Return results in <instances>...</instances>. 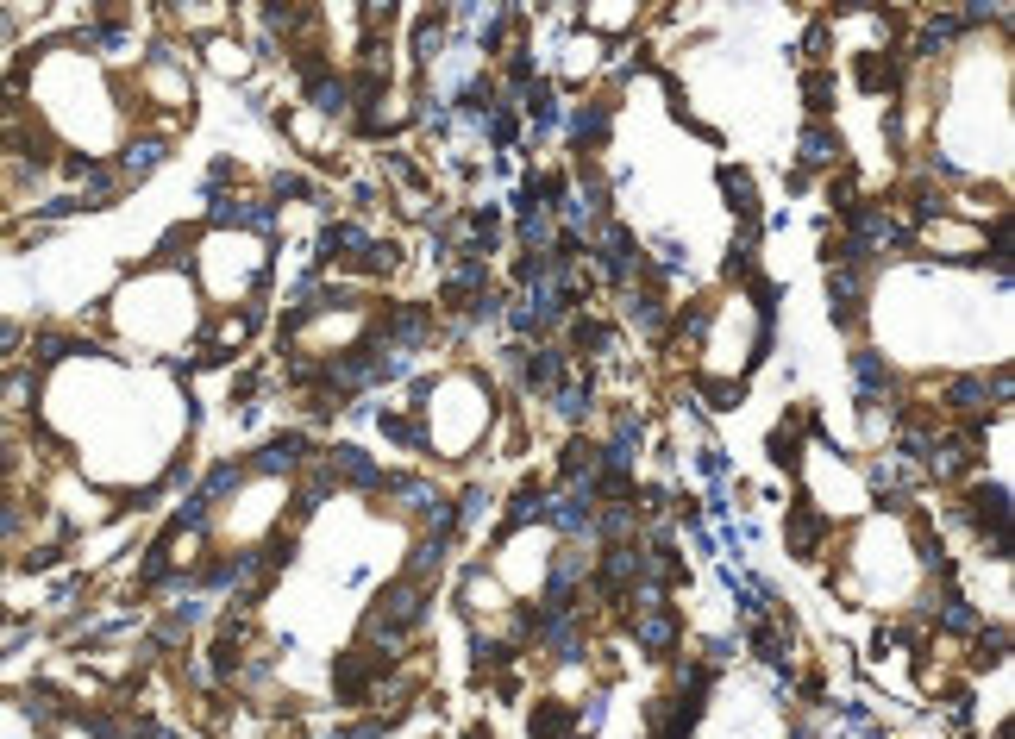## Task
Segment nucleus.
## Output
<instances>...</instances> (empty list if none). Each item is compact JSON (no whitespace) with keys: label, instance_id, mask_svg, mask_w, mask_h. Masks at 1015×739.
I'll return each mask as SVG.
<instances>
[{"label":"nucleus","instance_id":"1","mask_svg":"<svg viewBox=\"0 0 1015 739\" xmlns=\"http://www.w3.org/2000/svg\"><path fill=\"white\" fill-rule=\"evenodd\" d=\"M420 614H427V589L401 577V583H389L383 595H376V608L364 621V639H370V646H376V639H383V646H401V633H414Z\"/></svg>","mask_w":1015,"mask_h":739},{"label":"nucleus","instance_id":"2","mask_svg":"<svg viewBox=\"0 0 1015 739\" xmlns=\"http://www.w3.org/2000/svg\"><path fill=\"white\" fill-rule=\"evenodd\" d=\"M596 508H602L596 483H564L558 495H546V520L558 533H596Z\"/></svg>","mask_w":1015,"mask_h":739},{"label":"nucleus","instance_id":"3","mask_svg":"<svg viewBox=\"0 0 1015 739\" xmlns=\"http://www.w3.org/2000/svg\"><path fill=\"white\" fill-rule=\"evenodd\" d=\"M596 257H602V276H608V282H633V276L646 270V257H640V245H633L627 226H608V232L596 238Z\"/></svg>","mask_w":1015,"mask_h":739},{"label":"nucleus","instance_id":"4","mask_svg":"<svg viewBox=\"0 0 1015 739\" xmlns=\"http://www.w3.org/2000/svg\"><path fill=\"white\" fill-rule=\"evenodd\" d=\"M326 470H333V483H351V489H383L389 483L383 464H376L370 451H358V445H333L326 451Z\"/></svg>","mask_w":1015,"mask_h":739},{"label":"nucleus","instance_id":"5","mask_svg":"<svg viewBox=\"0 0 1015 739\" xmlns=\"http://www.w3.org/2000/svg\"><path fill=\"white\" fill-rule=\"evenodd\" d=\"M521 383L533 395H552L558 383H571V357H564L558 345H533V357L521 364Z\"/></svg>","mask_w":1015,"mask_h":739},{"label":"nucleus","instance_id":"6","mask_svg":"<svg viewBox=\"0 0 1015 739\" xmlns=\"http://www.w3.org/2000/svg\"><path fill=\"white\" fill-rule=\"evenodd\" d=\"M633 646H640V652H671L677 646V614L671 608H640V614H633Z\"/></svg>","mask_w":1015,"mask_h":739},{"label":"nucleus","instance_id":"7","mask_svg":"<svg viewBox=\"0 0 1015 739\" xmlns=\"http://www.w3.org/2000/svg\"><path fill=\"white\" fill-rule=\"evenodd\" d=\"M301 451H308V439H301V433H282V439H270L264 451H257V458H251L245 470H251V476H276V470L289 476V470L301 464Z\"/></svg>","mask_w":1015,"mask_h":739},{"label":"nucleus","instance_id":"8","mask_svg":"<svg viewBox=\"0 0 1015 739\" xmlns=\"http://www.w3.org/2000/svg\"><path fill=\"white\" fill-rule=\"evenodd\" d=\"M163 157H170V138H132V145L120 151V182H126V176H132V182L151 176Z\"/></svg>","mask_w":1015,"mask_h":739},{"label":"nucleus","instance_id":"9","mask_svg":"<svg viewBox=\"0 0 1015 739\" xmlns=\"http://www.w3.org/2000/svg\"><path fill=\"white\" fill-rule=\"evenodd\" d=\"M984 401H990L984 376H953V383H947V408H953L959 420H984V414H990Z\"/></svg>","mask_w":1015,"mask_h":739},{"label":"nucleus","instance_id":"10","mask_svg":"<svg viewBox=\"0 0 1015 739\" xmlns=\"http://www.w3.org/2000/svg\"><path fill=\"white\" fill-rule=\"evenodd\" d=\"M796 151H802V170H834V163L846 157V151H840V138H834L828 126H809Z\"/></svg>","mask_w":1015,"mask_h":739},{"label":"nucleus","instance_id":"11","mask_svg":"<svg viewBox=\"0 0 1015 739\" xmlns=\"http://www.w3.org/2000/svg\"><path fill=\"white\" fill-rule=\"evenodd\" d=\"M564 483H596L602 476V445H589V439H571L564 445Z\"/></svg>","mask_w":1015,"mask_h":739},{"label":"nucleus","instance_id":"12","mask_svg":"<svg viewBox=\"0 0 1015 739\" xmlns=\"http://www.w3.org/2000/svg\"><path fill=\"white\" fill-rule=\"evenodd\" d=\"M571 138H577V151H596L602 138H608V107H602V101H583V107L571 113Z\"/></svg>","mask_w":1015,"mask_h":739},{"label":"nucleus","instance_id":"13","mask_svg":"<svg viewBox=\"0 0 1015 739\" xmlns=\"http://www.w3.org/2000/svg\"><path fill=\"white\" fill-rule=\"evenodd\" d=\"M445 552H452V539H445V533H433V539H420V545H414V558H408V583H420V589H427V577H439V564H445Z\"/></svg>","mask_w":1015,"mask_h":739},{"label":"nucleus","instance_id":"14","mask_svg":"<svg viewBox=\"0 0 1015 739\" xmlns=\"http://www.w3.org/2000/svg\"><path fill=\"white\" fill-rule=\"evenodd\" d=\"M853 376H859V389H865L871 401H878V395H890V383H896V376H890V364H884L878 351H853Z\"/></svg>","mask_w":1015,"mask_h":739},{"label":"nucleus","instance_id":"15","mask_svg":"<svg viewBox=\"0 0 1015 739\" xmlns=\"http://www.w3.org/2000/svg\"><path fill=\"white\" fill-rule=\"evenodd\" d=\"M940 627H947V633H978L984 621H978V608L965 602L959 589H947V595H940Z\"/></svg>","mask_w":1015,"mask_h":739},{"label":"nucleus","instance_id":"16","mask_svg":"<svg viewBox=\"0 0 1015 739\" xmlns=\"http://www.w3.org/2000/svg\"><path fill=\"white\" fill-rule=\"evenodd\" d=\"M577 727V708H564V702H539V714H533V739H564Z\"/></svg>","mask_w":1015,"mask_h":739},{"label":"nucleus","instance_id":"17","mask_svg":"<svg viewBox=\"0 0 1015 739\" xmlns=\"http://www.w3.org/2000/svg\"><path fill=\"white\" fill-rule=\"evenodd\" d=\"M627 320L640 326V332H665V301H658L652 289H640V295H627Z\"/></svg>","mask_w":1015,"mask_h":739},{"label":"nucleus","instance_id":"18","mask_svg":"<svg viewBox=\"0 0 1015 739\" xmlns=\"http://www.w3.org/2000/svg\"><path fill=\"white\" fill-rule=\"evenodd\" d=\"M439 44H445V13H427V19L414 26V63H433Z\"/></svg>","mask_w":1015,"mask_h":739},{"label":"nucleus","instance_id":"19","mask_svg":"<svg viewBox=\"0 0 1015 739\" xmlns=\"http://www.w3.org/2000/svg\"><path fill=\"white\" fill-rule=\"evenodd\" d=\"M527 520H546V489H514V502H508V527H527Z\"/></svg>","mask_w":1015,"mask_h":739},{"label":"nucleus","instance_id":"20","mask_svg":"<svg viewBox=\"0 0 1015 739\" xmlns=\"http://www.w3.org/2000/svg\"><path fill=\"white\" fill-rule=\"evenodd\" d=\"M815 539H821V514H815L809 502H802V508L790 514V545H796L802 558H809V552H815Z\"/></svg>","mask_w":1015,"mask_h":739},{"label":"nucleus","instance_id":"21","mask_svg":"<svg viewBox=\"0 0 1015 739\" xmlns=\"http://www.w3.org/2000/svg\"><path fill=\"white\" fill-rule=\"evenodd\" d=\"M333 683H339V696H364V683H370L364 652H345V658H339V671H333Z\"/></svg>","mask_w":1015,"mask_h":739},{"label":"nucleus","instance_id":"22","mask_svg":"<svg viewBox=\"0 0 1015 739\" xmlns=\"http://www.w3.org/2000/svg\"><path fill=\"white\" fill-rule=\"evenodd\" d=\"M552 401H558V414H564V420H583L589 408H596L589 383H558V389H552Z\"/></svg>","mask_w":1015,"mask_h":739},{"label":"nucleus","instance_id":"23","mask_svg":"<svg viewBox=\"0 0 1015 739\" xmlns=\"http://www.w3.org/2000/svg\"><path fill=\"white\" fill-rule=\"evenodd\" d=\"M721 188H727V201H734V213L752 226V213H759V201H752V182H746V170H721Z\"/></svg>","mask_w":1015,"mask_h":739},{"label":"nucleus","instance_id":"24","mask_svg":"<svg viewBox=\"0 0 1015 739\" xmlns=\"http://www.w3.org/2000/svg\"><path fill=\"white\" fill-rule=\"evenodd\" d=\"M383 433H389L395 445H414V451L427 445V426H420L414 414H383Z\"/></svg>","mask_w":1015,"mask_h":739},{"label":"nucleus","instance_id":"25","mask_svg":"<svg viewBox=\"0 0 1015 739\" xmlns=\"http://www.w3.org/2000/svg\"><path fill=\"white\" fill-rule=\"evenodd\" d=\"M859 88H896V63L890 57H859Z\"/></svg>","mask_w":1015,"mask_h":739},{"label":"nucleus","instance_id":"26","mask_svg":"<svg viewBox=\"0 0 1015 739\" xmlns=\"http://www.w3.org/2000/svg\"><path fill=\"white\" fill-rule=\"evenodd\" d=\"M245 476H251L245 464H220L214 476H207V489H201V502H220V495H232V489H239V483H245Z\"/></svg>","mask_w":1015,"mask_h":739},{"label":"nucleus","instance_id":"27","mask_svg":"<svg viewBox=\"0 0 1015 739\" xmlns=\"http://www.w3.org/2000/svg\"><path fill=\"white\" fill-rule=\"evenodd\" d=\"M207 57H214L220 76H245V51H239L232 38H214V44H207Z\"/></svg>","mask_w":1015,"mask_h":739},{"label":"nucleus","instance_id":"28","mask_svg":"<svg viewBox=\"0 0 1015 739\" xmlns=\"http://www.w3.org/2000/svg\"><path fill=\"white\" fill-rule=\"evenodd\" d=\"M802 94H809V107H815V113H828V69H809Z\"/></svg>","mask_w":1015,"mask_h":739},{"label":"nucleus","instance_id":"29","mask_svg":"<svg viewBox=\"0 0 1015 739\" xmlns=\"http://www.w3.org/2000/svg\"><path fill=\"white\" fill-rule=\"evenodd\" d=\"M7 533H19V508L0 502V539H7Z\"/></svg>","mask_w":1015,"mask_h":739}]
</instances>
